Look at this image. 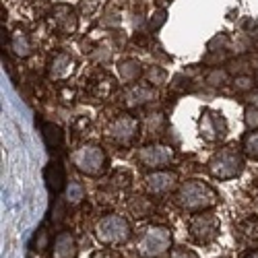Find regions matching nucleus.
<instances>
[{"instance_id": "f257e3e1", "label": "nucleus", "mask_w": 258, "mask_h": 258, "mask_svg": "<svg viewBox=\"0 0 258 258\" xmlns=\"http://www.w3.org/2000/svg\"><path fill=\"white\" fill-rule=\"evenodd\" d=\"M221 203L219 192L215 190L211 184L203 180H186L178 186L174 192V205L184 211V213H203V211H213Z\"/></svg>"}, {"instance_id": "f03ea898", "label": "nucleus", "mask_w": 258, "mask_h": 258, "mask_svg": "<svg viewBox=\"0 0 258 258\" xmlns=\"http://www.w3.org/2000/svg\"><path fill=\"white\" fill-rule=\"evenodd\" d=\"M244 167H246V155L242 151V145L238 147L235 143L217 149L207 161V171L211 174V178L219 182L240 178Z\"/></svg>"}, {"instance_id": "7ed1b4c3", "label": "nucleus", "mask_w": 258, "mask_h": 258, "mask_svg": "<svg viewBox=\"0 0 258 258\" xmlns=\"http://www.w3.org/2000/svg\"><path fill=\"white\" fill-rule=\"evenodd\" d=\"M93 233H95V240L101 246L120 248V246L131 242V238H133V225H131V221L124 217V215L110 213V215H103L101 219L95 221Z\"/></svg>"}, {"instance_id": "20e7f679", "label": "nucleus", "mask_w": 258, "mask_h": 258, "mask_svg": "<svg viewBox=\"0 0 258 258\" xmlns=\"http://www.w3.org/2000/svg\"><path fill=\"white\" fill-rule=\"evenodd\" d=\"M174 233L165 225H147L135 240V252L141 258H161L171 250Z\"/></svg>"}, {"instance_id": "39448f33", "label": "nucleus", "mask_w": 258, "mask_h": 258, "mask_svg": "<svg viewBox=\"0 0 258 258\" xmlns=\"http://www.w3.org/2000/svg\"><path fill=\"white\" fill-rule=\"evenodd\" d=\"M71 163L79 174L87 178H101L107 171V155L97 143H85L71 153Z\"/></svg>"}, {"instance_id": "423d86ee", "label": "nucleus", "mask_w": 258, "mask_h": 258, "mask_svg": "<svg viewBox=\"0 0 258 258\" xmlns=\"http://www.w3.org/2000/svg\"><path fill=\"white\" fill-rule=\"evenodd\" d=\"M139 133H141V124L133 114H118L105 124L103 139L116 147L128 149L137 143Z\"/></svg>"}, {"instance_id": "0eeeda50", "label": "nucleus", "mask_w": 258, "mask_h": 258, "mask_svg": "<svg viewBox=\"0 0 258 258\" xmlns=\"http://www.w3.org/2000/svg\"><path fill=\"white\" fill-rule=\"evenodd\" d=\"M221 221L213 211L203 213H192L188 219V235L190 240L199 246H209L219 238Z\"/></svg>"}, {"instance_id": "6e6552de", "label": "nucleus", "mask_w": 258, "mask_h": 258, "mask_svg": "<svg viewBox=\"0 0 258 258\" xmlns=\"http://www.w3.org/2000/svg\"><path fill=\"white\" fill-rule=\"evenodd\" d=\"M135 159L143 169H149V171L165 169L167 165L174 163L176 149L169 147V145H161V143H149V145H143L139 149Z\"/></svg>"}, {"instance_id": "1a4fd4ad", "label": "nucleus", "mask_w": 258, "mask_h": 258, "mask_svg": "<svg viewBox=\"0 0 258 258\" xmlns=\"http://www.w3.org/2000/svg\"><path fill=\"white\" fill-rule=\"evenodd\" d=\"M143 186L147 190L149 197L153 199H163L171 192H176L180 186V176L178 171L174 169H155V171H149V174L143 178Z\"/></svg>"}, {"instance_id": "9d476101", "label": "nucleus", "mask_w": 258, "mask_h": 258, "mask_svg": "<svg viewBox=\"0 0 258 258\" xmlns=\"http://www.w3.org/2000/svg\"><path fill=\"white\" fill-rule=\"evenodd\" d=\"M199 135L205 143L217 145L227 137V120L219 110L213 107H203L199 118Z\"/></svg>"}, {"instance_id": "9b49d317", "label": "nucleus", "mask_w": 258, "mask_h": 258, "mask_svg": "<svg viewBox=\"0 0 258 258\" xmlns=\"http://www.w3.org/2000/svg\"><path fill=\"white\" fill-rule=\"evenodd\" d=\"M52 25L60 35H73L79 27V17L73 7L56 5L52 11Z\"/></svg>"}, {"instance_id": "f8f14e48", "label": "nucleus", "mask_w": 258, "mask_h": 258, "mask_svg": "<svg viewBox=\"0 0 258 258\" xmlns=\"http://www.w3.org/2000/svg\"><path fill=\"white\" fill-rule=\"evenodd\" d=\"M77 256H79V244L75 233L69 229L58 231L52 240L50 258H77Z\"/></svg>"}, {"instance_id": "ddd939ff", "label": "nucleus", "mask_w": 258, "mask_h": 258, "mask_svg": "<svg viewBox=\"0 0 258 258\" xmlns=\"http://www.w3.org/2000/svg\"><path fill=\"white\" fill-rule=\"evenodd\" d=\"M77 71V60L71 52H58L48 67V77L50 81L58 83V81H67L71 79V75Z\"/></svg>"}, {"instance_id": "4468645a", "label": "nucleus", "mask_w": 258, "mask_h": 258, "mask_svg": "<svg viewBox=\"0 0 258 258\" xmlns=\"http://www.w3.org/2000/svg\"><path fill=\"white\" fill-rule=\"evenodd\" d=\"M155 99H157V89L153 87V85H149V83L147 85L145 83H135L124 93V103L128 107H141V105L151 103Z\"/></svg>"}, {"instance_id": "2eb2a0df", "label": "nucleus", "mask_w": 258, "mask_h": 258, "mask_svg": "<svg viewBox=\"0 0 258 258\" xmlns=\"http://www.w3.org/2000/svg\"><path fill=\"white\" fill-rule=\"evenodd\" d=\"M233 235L240 244L258 242V215H244L242 219L233 223Z\"/></svg>"}, {"instance_id": "dca6fc26", "label": "nucleus", "mask_w": 258, "mask_h": 258, "mask_svg": "<svg viewBox=\"0 0 258 258\" xmlns=\"http://www.w3.org/2000/svg\"><path fill=\"white\" fill-rule=\"evenodd\" d=\"M44 180L50 192L58 195V192H64L69 186V178H67V169L60 161H50L44 169Z\"/></svg>"}, {"instance_id": "f3484780", "label": "nucleus", "mask_w": 258, "mask_h": 258, "mask_svg": "<svg viewBox=\"0 0 258 258\" xmlns=\"http://www.w3.org/2000/svg\"><path fill=\"white\" fill-rule=\"evenodd\" d=\"M116 71H118L120 81L126 83V85H135L141 77H145L143 64H141L137 58H124V60H120L118 67H116Z\"/></svg>"}, {"instance_id": "a211bd4d", "label": "nucleus", "mask_w": 258, "mask_h": 258, "mask_svg": "<svg viewBox=\"0 0 258 258\" xmlns=\"http://www.w3.org/2000/svg\"><path fill=\"white\" fill-rule=\"evenodd\" d=\"M9 48L13 50L15 56L19 58H29L33 54V44H31V37L25 29L17 27L13 33H11V39H9Z\"/></svg>"}, {"instance_id": "6ab92c4d", "label": "nucleus", "mask_w": 258, "mask_h": 258, "mask_svg": "<svg viewBox=\"0 0 258 258\" xmlns=\"http://www.w3.org/2000/svg\"><path fill=\"white\" fill-rule=\"evenodd\" d=\"M128 213L133 215L135 219H147V217H151V215L155 213V205H153V201L151 199H147V197H141V195H137V197H131L128 199Z\"/></svg>"}, {"instance_id": "aec40b11", "label": "nucleus", "mask_w": 258, "mask_h": 258, "mask_svg": "<svg viewBox=\"0 0 258 258\" xmlns=\"http://www.w3.org/2000/svg\"><path fill=\"white\" fill-rule=\"evenodd\" d=\"M41 137H44V143L50 151H58L64 145V131L54 122H46L41 126Z\"/></svg>"}, {"instance_id": "412c9836", "label": "nucleus", "mask_w": 258, "mask_h": 258, "mask_svg": "<svg viewBox=\"0 0 258 258\" xmlns=\"http://www.w3.org/2000/svg\"><path fill=\"white\" fill-rule=\"evenodd\" d=\"M89 91H91V95H93L95 99H105V97H110V95L116 91V81H114L112 77L103 75V77H99L97 81L91 83Z\"/></svg>"}, {"instance_id": "4be33fe9", "label": "nucleus", "mask_w": 258, "mask_h": 258, "mask_svg": "<svg viewBox=\"0 0 258 258\" xmlns=\"http://www.w3.org/2000/svg\"><path fill=\"white\" fill-rule=\"evenodd\" d=\"M242 151H244L246 157L258 161V128H254V131H248L242 137Z\"/></svg>"}, {"instance_id": "5701e85b", "label": "nucleus", "mask_w": 258, "mask_h": 258, "mask_svg": "<svg viewBox=\"0 0 258 258\" xmlns=\"http://www.w3.org/2000/svg\"><path fill=\"white\" fill-rule=\"evenodd\" d=\"M205 83L213 89H221L229 83V71L225 69H211L207 75H205Z\"/></svg>"}, {"instance_id": "b1692460", "label": "nucleus", "mask_w": 258, "mask_h": 258, "mask_svg": "<svg viewBox=\"0 0 258 258\" xmlns=\"http://www.w3.org/2000/svg\"><path fill=\"white\" fill-rule=\"evenodd\" d=\"M107 186L114 188L116 192H124V190H128V188L133 186V176L128 174L126 169H118V171H114V174L110 176V182H107Z\"/></svg>"}, {"instance_id": "393cba45", "label": "nucleus", "mask_w": 258, "mask_h": 258, "mask_svg": "<svg viewBox=\"0 0 258 258\" xmlns=\"http://www.w3.org/2000/svg\"><path fill=\"white\" fill-rule=\"evenodd\" d=\"M64 199H67V205H71V207L81 205L83 199H85V190H83V186H81L79 182L71 180L69 186H67V190H64Z\"/></svg>"}, {"instance_id": "a878e982", "label": "nucleus", "mask_w": 258, "mask_h": 258, "mask_svg": "<svg viewBox=\"0 0 258 258\" xmlns=\"http://www.w3.org/2000/svg\"><path fill=\"white\" fill-rule=\"evenodd\" d=\"M48 248H52V238H50V233H48L46 227H39L35 231V235H33V240H31V250L41 254V252H46Z\"/></svg>"}, {"instance_id": "bb28decb", "label": "nucleus", "mask_w": 258, "mask_h": 258, "mask_svg": "<svg viewBox=\"0 0 258 258\" xmlns=\"http://www.w3.org/2000/svg\"><path fill=\"white\" fill-rule=\"evenodd\" d=\"M254 85H256V79L248 73H242V75H235V79L231 81V87L233 91H238V93H248L254 89Z\"/></svg>"}, {"instance_id": "cd10ccee", "label": "nucleus", "mask_w": 258, "mask_h": 258, "mask_svg": "<svg viewBox=\"0 0 258 258\" xmlns=\"http://www.w3.org/2000/svg\"><path fill=\"white\" fill-rule=\"evenodd\" d=\"M145 79L149 85H153V87H161V85H165V81H167V73L161 67H149L145 71Z\"/></svg>"}, {"instance_id": "c85d7f7f", "label": "nucleus", "mask_w": 258, "mask_h": 258, "mask_svg": "<svg viewBox=\"0 0 258 258\" xmlns=\"http://www.w3.org/2000/svg\"><path fill=\"white\" fill-rule=\"evenodd\" d=\"M227 44H229V37H227L225 33H217L213 39H209L207 50H209L211 54H215V52H225V50H227Z\"/></svg>"}, {"instance_id": "c756f323", "label": "nucleus", "mask_w": 258, "mask_h": 258, "mask_svg": "<svg viewBox=\"0 0 258 258\" xmlns=\"http://www.w3.org/2000/svg\"><path fill=\"white\" fill-rule=\"evenodd\" d=\"M244 124L248 126V131H254L258 128V107L252 103V105H246L244 110Z\"/></svg>"}, {"instance_id": "7c9ffc66", "label": "nucleus", "mask_w": 258, "mask_h": 258, "mask_svg": "<svg viewBox=\"0 0 258 258\" xmlns=\"http://www.w3.org/2000/svg\"><path fill=\"white\" fill-rule=\"evenodd\" d=\"M188 83H190V79H188V77H184L182 73H178V75H174V79H171V83H169V89H171V91H178V93H182V91H186Z\"/></svg>"}, {"instance_id": "2f4dec72", "label": "nucleus", "mask_w": 258, "mask_h": 258, "mask_svg": "<svg viewBox=\"0 0 258 258\" xmlns=\"http://www.w3.org/2000/svg\"><path fill=\"white\" fill-rule=\"evenodd\" d=\"M169 258H201V256L186 246H176L169 250Z\"/></svg>"}, {"instance_id": "473e14b6", "label": "nucleus", "mask_w": 258, "mask_h": 258, "mask_svg": "<svg viewBox=\"0 0 258 258\" xmlns=\"http://www.w3.org/2000/svg\"><path fill=\"white\" fill-rule=\"evenodd\" d=\"M163 23H165V11H163V9H157V11L151 15V19H149V29L157 31Z\"/></svg>"}, {"instance_id": "72a5a7b5", "label": "nucleus", "mask_w": 258, "mask_h": 258, "mask_svg": "<svg viewBox=\"0 0 258 258\" xmlns=\"http://www.w3.org/2000/svg\"><path fill=\"white\" fill-rule=\"evenodd\" d=\"M91 258H122L120 256V252L118 250H114V248H99V250H95V252H91Z\"/></svg>"}, {"instance_id": "f704fd0d", "label": "nucleus", "mask_w": 258, "mask_h": 258, "mask_svg": "<svg viewBox=\"0 0 258 258\" xmlns=\"http://www.w3.org/2000/svg\"><path fill=\"white\" fill-rule=\"evenodd\" d=\"M85 128H89V118H87V116H79V118L75 120V124H73V131H75L77 135H81Z\"/></svg>"}, {"instance_id": "c9c22d12", "label": "nucleus", "mask_w": 258, "mask_h": 258, "mask_svg": "<svg viewBox=\"0 0 258 258\" xmlns=\"http://www.w3.org/2000/svg\"><path fill=\"white\" fill-rule=\"evenodd\" d=\"M60 97H62L64 103H73V99H75V89L62 87V89H60Z\"/></svg>"}, {"instance_id": "e433bc0d", "label": "nucleus", "mask_w": 258, "mask_h": 258, "mask_svg": "<svg viewBox=\"0 0 258 258\" xmlns=\"http://www.w3.org/2000/svg\"><path fill=\"white\" fill-rule=\"evenodd\" d=\"M242 258H258V250H248L242 254Z\"/></svg>"}, {"instance_id": "4c0bfd02", "label": "nucleus", "mask_w": 258, "mask_h": 258, "mask_svg": "<svg viewBox=\"0 0 258 258\" xmlns=\"http://www.w3.org/2000/svg\"><path fill=\"white\" fill-rule=\"evenodd\" d=\"M254 79H256V87H258V69H256V75H254Z\"/></svg>"}]
</instances>
